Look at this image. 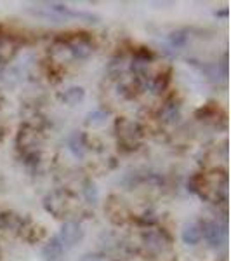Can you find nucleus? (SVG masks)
Here are the masks:
<instances>
[{
  "instance_id": "f257e3e1",
  "label": "nucleus",
  "mask_w": 231,
  "mask_h": 261,
  "mask_svg": "<svg viewBox=\"0 0 231 261\" xmlns=\"http://www.w3.org/2000/svg\"><path fill=\"white\" fill-rule=\"evenodd\" d=\"M57 239H60V242L63 244L65 251L71 249V247H75L83 239V230L77 223L68 221L61 226V231H60V235H57Z\"/></svg>"
},
{
  "instance_id": "f03ea898",
  "label": "nucleus",
  "mask_w": 231,
  "mask_h": 261,
  "mask_svg": "<svg viewBox=\"0 0 231 261\" xmlns=\"http://www.w3.org/2000/svg\"><path fill=\"white\" fill-rule=\"evenodd\" d=\"M224 233L226 230L221 228L217 221H205L204 226H201V235L211 247H219L224 242Z\"/></svg>"
},
{
  "instance_id": "7ed1b4c3",
  "label": "nucleus",
  "mask_w": 231,
  "mask_h": 261,
  "mask_svg": "<svg viewBox=\"0 0 231 261\" xmlns=\"http://www.w3.org/2000/svg\"><path fill=\"white\" fill-rule=\"evenodd\" d=\"M142 241H145L146 249L151 252L163 251L165 249V244H167V241L163 239V235L158 233V231H146V233L142 235Z\"/></svg>"
},
{
  "instance_id": "20e7f679",
  "label": "nucleus",
  "mask_w": 231,
  "mask_h": 261,
  "mask_svg": "<svg viewBox=\"0 0 231 261\" xmlns=\"http://www.w3.org/2000/svg\"><path fill=\"white\" fill-rule=\"evenodd\" d=\"M63 254H65V247H63V244L60 242V239H57V235H56V237L50 239V242L44 247V258L47 261H61Z\"/></svg>"
},
{
  "instance_id": "39448f33",
  "label": "nucleus",
  "mask_w": 231,
  "mask_h": 261,
  "mask_svg": "<svg viewBox=\"0 0 231 261\" xmlns=\"http://www.w3.org/2000/svg\"><path fill=\"white\" fill-rule=\"evenodd\" d=\"M119 136L122 141L134 143L136 138H139V127H137L134 122L122 120V122H119Z\"/></svg>"
},
{
  "instance_id": "423d86ee",
  "label": "nucleus",
  "mask_w": 231,
  "mask_h": 261,
  "mask_svg": "<svg viewBox=\"0 0 231 261\" xmlns=\"http://www.w3.org/2000/svg\"><path fill=\"white\" fill-rule=\"evenodd\" d=\"M68 50L71 53V56H73V58L83 60V58H87L92 53V45L87 40L77 39V40H73V42H70V44H68Z\"/></svg>"
},
{
  "instance_id": "0eeeda50",
  "label": "nucleus",
  "mask_w": 231,
  "mask_h": 261,
  "mask_svg": "<svg viewBox=\"0 0 231 261\" xmlns=\"http://www.w3.org/2000/svg\"><path fill=\"white\" fill-rule=\"evenodd\" d=\"M201 239V226L198 223H191V225H186L183 230V242L188 244V246H196Z\"/></svg>"
},
{
  "instance_id": "6e6552de",
  "label": "nucleus",
  "mask_w": 231,
  "mask_h": 261,
  "mask_svg": "<svg viewBox=\"0 0 231 261\" xmlns=\"http://www.w3.org/2000/svg\"><path fill=\"white\" fill-rule=\"evenodd\" d=\"M160 115L163 122H167V124H178V122L181 120V110H179V107L176 103L165 105Z\"/></svg>"
},
{
  "instance_id": "1a4fd4ad",
  "label": "nucleus",
  "mask_w": 231,
  "mask_h": 261,
  "mask_svg": "<svg viewBox=\"0 0 231 261\" xmlns=\"http://www.w3.org/2000/svg\"><path fill=\"white\" fill-rule=\"evenodd\" d=\"M83 98H85V91H83L82 87H70V89H66L65 94H63V101L68 105L80 103Z\"/></svg>"
},
{
  "instance_id": "9d476101",
  "label": "nucleus",
  "mask_w": 231,
  "mask_h": 261,
  "mask_svg": "<svg viewBox=\"0 0 231 261\" xmlns=\"http://www.w3.org/2000/svg\"><path fill=\"white\" fill-rule=\"evenodd\" d=\"M68 148L75 157H83V153H85V145H83L82 134H73V136L70 138Z\"/></svg>"
},
{
  "instance_id": "9b49d317",
  "label": "nucleus",
  "mask_w": 231,
  "mask_h": 261,
  "mask_svg": "<svg viewBox=\"0 0 231 261\" xmlns=\"http://www.w3.org/2000/svg\"><path fill=\"white\" fill-rule=\"evenodd\" d=\"M108 120V112L104 110H94L87 115V124L89 125H103Z\"/></svg>"
},
{
  "instance_id": "f8f14e48",
  "label": "nucleus",
  "mask_w": 231,
  "mask_h": 261,
  "mask_svg": "<svg viewBox=\"0 0 231 261\" xmlns=\"http://www.w3.org/2000/svg\"><path fill=\"white\" fill-rule=\"evenodd\" d=\"M83 195H85V199L91 202V204H96L99 199V193H98V188H96L94 183H87L85 188H83Z\"/></svg>"
},
{
  "instance_id": "ddd939ff",
  "label": "nucleus",
  "mask_w": 231,
  "mask_h": 261,
  "mask_svg": "<svg viewBox=\"0 0 231 261\" xmlns=\"http://www.w3.org/2000/svg\"><path fill=\"white\" fill-rule=\"evenodd\" d=\"M186 40H188V37L184 35L183 32H176V33H172V35H169L170 45H172V47H176V49L183 47V45L186 44Z\"/></svg>"
},
{
  "instance_id": "4468645a",
  "label": "nucleus",
  "mask_w": 231,
  "mask_h": 261,
  "mask_svg": "<svg viewBox=\"0 0 231 261\" xmlns=\"http://www.w3.org/2000/svg\"><path fill=\"white\" fill-rule=\"evenodd\" d=\"M146 66H148V58H142V56L134 58V61H132V70L136 71V73H142Z\"/></svg>"
},
{
  "instance_id": "2eb2a0df",
  "label": "nucleus",
  "mask_w": 231,
  "mask_h": 261,
  "mask_svg": "<svg viewBox=\"0 0 231 261\" xmlns=\"http://www.w3.org/2000/svg\"><path fill=\"white\" fill-rule=\"evenodd\" d=\"M78 261H101V258H98V256H94V254H85Z\"/></svg>"
}]
</instances>
